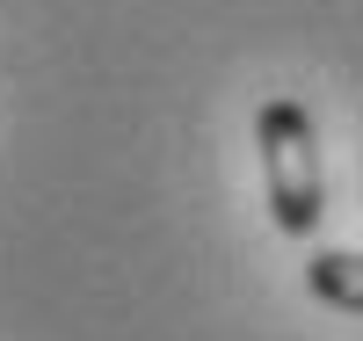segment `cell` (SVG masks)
<instances>
[{
	"mask_svg": "<svg viewBox=\"0 0 363 341\" xmlns=\"http://www.w3.org/2000/svg\"><path fill=\"white\" fill-rule=\"evenodd\" d=\"M255 145H262V189H269V225L284 240H306L327 218V174H320V138L298 95H262L255 109Z\"/></svg>",
	"mask_w": 363,
	"mask_h": 341,
	"instance_id": "1",
	"label": "cell"
},
{
	"mask_svg": "<svg viewBox=\"0 0 363 341\" xmlns=\"http://www.w3.org/2000/svg\"><path fill=\"white\" fill-rule=\"evenodd\" d=\"M306 291L335 313H363V247H320L306 262Z\"/></svg>",
	"mask_w": 363,
	"mask_h": 341,
	"instance_id": "2",
	"label": "cell"
}]
</instances>
